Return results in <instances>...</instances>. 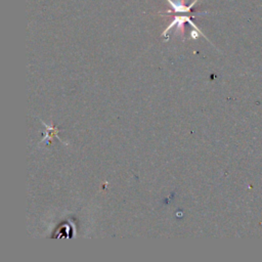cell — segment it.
<instances>
[{
	"mask_svg": "<svg viewBox=\"0 0 262 262\" xmlns=\"http://www.w3.org/2000/svg\"><path fill=\"white\" fill-rule=\"evenodd\" d=\"M167 2L169 3V6L173 9V11L175 13H189L191 11V9L197 4L198 0H195V2L190 5L189 7L185 5V0H167Z\"/></svg>",
	"mask_w": 262,
	"mask_h": 262,
	"instance_id": "6da1fadb",
	"label": "cell"
}]
</instances>
